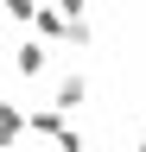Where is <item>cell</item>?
Here are the masks:
<instances>
[{
  "label": "cell",
  "instance_id": "cell-7",
  "mask_svg": "<svg viewBox=\"0 0 146 152\" xmlns=\"http://www.w3.org/2000/svg\"><path fill=\"white\" fill-rule=\"evenodd\" d=\"M140 152H146V140H140Z\"/></svg>",
  "mask_w": 146,
  "mask_h": 152
},
{
  "label": "cell",
  "instance_id": "cell-6",
  "mask_svg": "<svg viewBox=\"0 0 146 152\" xmlns=\"http://www.w3.org/2000/svg\"><path fill=\"white\" fill-rule=\"evenodd\" d=\"M57 152H83V127H64V140H57Z\"/></svg>",
  "mask_w": 146,
  "mask_h": 152
},
{
  "label": "cell",
  "instance_id": "cell-1",
  "mask_svg": "<svg viewBox=\"0 0 146 152\" xmlns=\"http://www.w3.org/2000/svg\"><path fill=\"white\" fill-rule=\"evenodd\" d=\"M83 102H89V76H83V70H64V76H57V89H51V108L70 121Z\"/></svg>",
  "mask_w": 146,
  "mask_h": 152
},
{
  "label": "cell",
  "instance_id": "cell-3",
  "mask_svg": "<svg viewBox=\"0 0 146 152\" xmlns=\"http://www.w3.org/2000/svg\"><path fill=\"white\" fill-rule=\"evenodd\" d=\"M45 64H51V45H38V38H26V45L13 51V70L19 76H45Z\"/></svg>",
  "mask_w": 146,
  "mask_h": 152
},
{
  "label": "cell",
  "instance_id": "cell-2",
  "mask_svg": "<svg viewBox=\"0 0 146 152\" xmlns=\"http://www.w3.org/2000/svg\"><path fill=\"white\" fill-rule=\"evenodd\" d=\"M64 127H70V121H64L51 102H45V108H26V133H38V140H51V146H57V140H64Z\"/></svg>",
  "mask_w": 146,
  "mask_h": 152
},
{
  "label": "cell",
  "instance_id": "cell-4",
  "mask_svg": "<svg viewBox=\"0 0 146 152\" xmlns=\"http://www.w3.org/2000/svg\"><path fill=\"white\" fill-rule=\"evenodd\" d=\"M19 133H26V108L19 102H0V152L19 146Z\"/></svg>",
  "mask_w": 146,
  "mask_h": 152
},
{
  "label": "cell",
  "instance_id": "cell-5",
  "mask_svg": "<svg viewBox=\"0 0 146 152\" xmlns=\"http://www.w3.org/2000/svg\"><path fill=\"white\" fill-rule=\"evenodd\" d=\"M32 13H38L32 0H7V19H13V26H32Z\"/></svg>",
  "mask_w": 146,
  "mask_h": 152
}]
</instances>
